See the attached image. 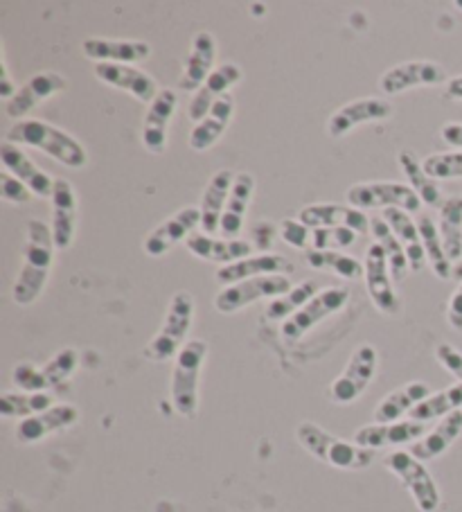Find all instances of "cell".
I'll use <instances>...</instances> for the list:
<instances>
[{
    "instance_id": "1",
    "label": "cell",
    "mask_w": 462,
    "mask_h": 512,
    "mask_svg": "<svg viewBox=\"0 0 462 512\" xmlns=\"http://www.w3.org/2000/svg\"><path fill=\"white\" fill-rule=\"evenodd\" d=\"M55 249L57 244L52 237V228L41 219H30L23 246V267L12 289L16 305L28 307L43 294L52 264H55Z\"/></svg>"
},
{
    "instance_id": "2",
    "label": "cell",
    "mask_w": 462,
    "mask_h": 512,
    "mask_svg": "<svg viewBox=\"0 0 462 512\" xmlns=\"http://www.w3.org/2000/svg\"><path fill=\"white\" fill-rule=\"evenodd\" d=\"M7 143L41 149L43 154L55 158L57 163L70 167V170H82V167L88 165V154L84 145L73 134H68L61 127L50 125L46 120L28 118L16 122L7 131Z\"/></svg>"
},
{
    "instance_id": "3",
    "label": "cell",
    "mask_w": 462,
    "mask_h": 512,
    "mask_svg": "<svg viewBox=\"0 0 462 512\" xmlns=\"http://www.w3.org/2000/svg\"><path fill=\"white\" fill-rule=\"evenodd\" d=\"M296 438L300 447L312 454L316 461L336 467V470H368L372 461H375V452L372 449L334 436L323 427H318L316 422H300L296 427Z\"/></svg>"
},
{
    "instance_id": "4",
    "label": "cell",
    "mask_w": 462,
    "mask_h": 512,
    "mask_svg": "<svg viewBox=\"0 0 462 512\" xmlns=\"http://www.w3.org/2000/svg\"><path fill=\"white\" fill-rule=\"evenodd\" d=\"M208 359V341L190 339L174 359L170 397L174 411L183 418H194L199 411V379Z\"/></svg>"
},
{
    "instance_id": "5",
    "label": "cell",
    "mask_w": 462,
    "mask_h": 512,
    "mask_svg": "<svg viewBox=\"0 0 462 512\" xmlns=\"http://www.w3.org/2000/svg\"><path fill=\"white\" fill-rule=\"evenodd\" d=\"M194 323V298L190 291H176L172 296L170 305H167L165 319L161 330L154 334V339L147 343L145 359L154 361V364H163V361L176 359L181 348L185 346V339L192 330Z\"/></svg>"
},
{
    "instance_id": "6",
    "label": "cell",
    "mask_w": 462,
    "mask_h": 512,
    "mask_svg": "<svg viewBox=\"0 0 462 512\" xmlns=\"http://www.w3.org/2000/svg\"><path fill=\"white\" fill-rule=\"evenodd\" d=\"M348 206L357 210L397 208L411 215V213H420L424 203L420 197H417L411 185L406 183L366 181V183H354L348 190Z\"/></svg>"
},
{
    "instance_id": "7",
    "label": "cell",
    "mask_w": 462,
    "mask_h": 512,
    "mask_svg": "<svg viewBox=\"0 0 462 512\" xmlns=\"http://www.w3.org/2000/svg\"><path fill=\"white\" fill-rule=\"evenodd\" d=\"M384 465L402 481L420 512H435L440 508L438 483H435L433 474L426 470V465L417 461L411 452H404V449L390 452L384 458Z\"/></svg>"
},
{
    "instance_id": "8",
    "label": "cell",
    "mask_w": 462,
    "mask_h": 512,
    "mask_svg": "<svg viewBox=\"0 0 462 512\" xmlns=\"http://www.w3.org/2000/svg\"><path fill=\"white\" fill-rule=\"evenodd\" d=\"M293 287L289 282V276H262V278H251L244 282H237V285L224 287L215 296V310L224 316L237 314L251 307L253 303H260V300H275L284 294H289Z\"/></svg>"
},
{
    "instance_id": "9",
    "label": "cell",
    "mask_w": 462,
    "mask_h": 512,
    "mask_svg": "<svg viewBox=\"0 0 462 512\" xmlns=\"http://www.w3.org/2000/svg\"><path fill=\"white\" fill-rule=\"evenodd\" d=\"M379 366V355L375 346L361 343L345 364L343 373L334 379L330 386V397L334 404H354L359 397L368 391L372 379H375Z\"/></svg>"
},
{
    "instance_id": "10",
    "label": "cell",
    "mask_w": 462,
    "mask_h": 512,
    "mask_svg": "<svg viewBox=\"0 0 462 512\" xmlns=\"http://www.w3.org/2000/svg\"><path fill=\"white\" fill-rule=\"evenodd\" d=\"M350 300L348 287H327L321 289L318 294L282 323V337L287 341H300L307 332H312L316 325H321L325 319H330L336 312H341Z\"/></svg>"
},
{
    "instance_id": "11",
    "label": "cell",
    "mask_w": 462,
    "mask_h": 512,
    "mask_svg": "<svg viewBox=\"0 0 462 512\" xmlns=\"http://www.w3.org/2000/svg\"><path fill=\"white\" fill-rule=\"evenodd\" d=\"M363 278H366V289L377 310L386 316H395L399 312V296L395 291V280L393 273H390L386 253L377 242H372L366 251Z\"/></svg>"
},
{
    "instance_id": "12",
    "label": "cell",
    "mask_w": 462,
    "mask_h": 512,
    "mask_svg": "<svg viewBox=\"0 0 462 512\" xmlns=\"http://www.w3.org/2000/svg\"><path fill=\"white\" fill-rule=\"evenodd\" d=\"M393 113V102L384 100V97H359V100L343 104L341 109L332 113L330 120H327V134L332 138H345L361 125L393 118Z\"/></svg>"
},
{
    "instance_id": "13",
    "label": "cell",
    "mask_w": 462,
    "mask_h": 512,
    "mask_svg": "<svg viewBox=\"0 0 462 512\" xmlns=\"http://www.w3.org/2000/svg\"><path fill=\"white\" fill-rule=\"evenodd\" d=\"M447 82V70H444L438 61H404L388 68L384 75L379 77V88L386 95H399L413 88H429Z\"/></svg>"
},
{
    "instance_id": "14",
    "label": "cell",
    "mask_w": 462,
    "mask_h": 512,
    "mask_svg": "<svg viewBox=\"0 0 462 512\" xmlns=\"http://www.w3.org/2000/svg\"><path fill=\"white\" fill-rule=\"evenodd\" d=\"M201 226V208L197 206H185L176 210L172 217H167L163 224H158L154 231H151L145 242H142V249L151 258H161V255L170 253L179 242H188L192 233H197L194 228Z\"/></svg>"
},
{
    "instance_id": "15",
    "label": "cell",
    "mask_w": 462,
    "mask_h": 512,
    "mask_svg": "<svg viewBox=\"0 0 462 512\" xmlns=\"http://www.w3.org/2000/svg\"><path fill=\"white\" fill-rule=\"evenodd\" d=\"M176 107H179V95H176L174 88H163L156 95V100L149 104L145 120H142V145L149 154H165Z\"/></svg>"
},
{
    "instance_id": "16",
    "label": "cell",
    "mask_w": 462,
    "mask_h": 512,
    "mask_svg": "<svg viewBox=\"0 0 462 512\" xmlns=\"http://www.w3.org/2000/svg\"><path fill=\"white\" fill-rule=\"evenodd\" d=\"M93 75L100 79L102 84L118 88V91L131 95L133 100L142 104H151L156 100V95L161 93L156 79L145 70L136 66H120V64H95Z\"/></svg>"
},
{
    "instance_id": "17",
    "label": "cell",
    "mask_w": 462,
    "mask_h": 512,
    "mask_svg": "<svg viewBox=\"0 0 462 512\" xmlns=\"http://www.w3.org/2000/svg\"><path fill=\"white\" fill-rule=\"evenodd\" d=\"M66 86H68L66 77L61 73H55V70L34 75L19 88V93L14 95V100L5 104V113L12 120L21 122V120H25V116H28L30 111L41 107V104L50 100V97H55L61 91H66Z\"/></svg>"
},
{
    "instance_id": "18",
    "label": "cell",
    "mask_w": 462,
    "mask_h": 512,
    "mask_svg": "<svg viewBox=\"0 0 462 512\" xmlns=\"http://www.w3.org/2000/svg\"><path fill=\"white\" fill-rule=\"evenodd\" d=\"M298 219L305 226L314 228H350L357 235L370 233V217L352 206L343 203H312L300 210Z\"/></svg>"
},
{
    "instance_id": "19",
    "label": "cell",
    "mask_w": 462,
    "mask_h": 512,
    "mask_svg": "<svg viewBox=\"0 0 462 512\" xmlns=\"http://www.w3.org/2000/svg\"><path fill=\"white\" fill-rule=\"evenodd\" d=\"M242 77H244L242 66L233 64V61L217 66L215 73H212L206 79V84H203L199 91L192 95V100L188 104V118L194 122V125H199V122L208 116L210 109L221 100V97L228 95L230 88L242 82Z\"/></svg>"
},
{
    "instance_id": "20",
    "label": "cell",
    "mask_w": 462,
    "mask_h": 512,
    "mask_svg": "<svg viewBox=\"0 0 462 512\" xmlns=\"http://www.w3.org/2000/svg\"><path fill=\"white\" fill-rule=\"evenodd\" d=\"M424 436H426L424 422H415V420L375 422V425L361 427L357 434H354V443L375 452V449H381V447L413 445Z\"/></svg>"
},
{
    "instance_id": "21",
    "label": "cell",
    "mask_w": 462,
    "mask_h": 512,
    "mask_svg": "<svg viewBox=\"0 0 462 512\" xmlns=\"http://www.w3.org/2000/svg\"><path fill=\"white\" fill-rule=\"evenodd\" d=\"M52 206V237L59 251H66L73 246L75 231H77V192L75 185L66 179H57L55 190L50 197Z\"/></svg>"
},
{
    "instance_id": "22",
    "label": "cell",
    "mask_w": 462,
    "mask_h": 512,
    "mask_svg": "<svg viewBox=\"0 0 462 512\" xmlns=\"http://www.w3.org/2000/svg\"><path fill=\"white\" fill-rule=\"evenodd\" d=\"M0 161L5 165V172H10L23 185H28L34 197L39 199L52 197L57 179H52L46 170H41V167L34 163L19 145H12L5 140V143L0 145Z\"/></svg>"
},
{
    "instance_id": "23",
    "label": "cell",
    "mask_w": 462,
    "mask_h": 512,
    "mask_svg": "<svg viewBox=\"0 0 462 512\" xmlns=\"http://www.w3.org/2000/svg\"><path fill=\"white\" fill-rule=\"evenodd\" d=\"M82 52L86 59L95 61V64L133 66L151 57V46L147 41L91 37L82 43Z\"/></svg>"
},
{
    "instance_id": "24",
    "label": "cell",
    "mask_w": 462,
    "mask_h": 512,
    "mask_svg": "<svg viewBox=\"0 0 462 512\" xmlns=\"http://www.w3.org/2000/svg\"><path fill=\"white\" fill-rule=\"evenodd\" d=\"M293 264L278 253H260L251 255V258L239 260L228 267H221L217 271V282L224 287L237 285V282L262 278V276H291Z\"/></svg>"
},
{
    "instance_id": "25",
    "label": "cell",
    "mask_w": 462,
    "mask_h": 512,
    "mask_svg": "<svg viewBox=\"0 0 462 512\" xmlns=\"http://www.w3.org/2000/svg\"><path fill=\"white\" fill-rule=\"evenodd\" d=\"M217 39L210 32L194 34L188 61L179 79L181 91L185 93H197L199 88L206 84V79L215 73V61H217Z\"/></svg>"
},
{
    "instance_id": "26",
    "label": "cell",
    "mask_w": 462,
    "mask_h": 512,
    "mask_svg": "<svg viewBox=\"0 0 462 512\" xmlns=\"http://www.w3.org/2000/svg\"><path fill=\"white\" fill-rule=\"evenodd\" d=\"M77 420H79L77 406L55 404L52 409L39 413V416L21 420L19 427H16V440H19L21 445H37L48 436L57 434V431L73 427Z\"/></svg>"
},
{
    "instance_id": "27",
    "label": "cell",
    "mask_w": 462,
    "mask_h": 512,
    "mask_svg": "<svg viewBox=\"0 0 462 512\" xmlns=\"http://www.w3.org/2000/svg\"><path fill=\"white\" fill-rule=\"evenodd\" d=\"M185 246H188V251L192 255H197V258L212 264H221V267H228V264L251 258L255 249V246L246 240H226V237L208 235L203 231L192 233Z\"/></svg>"
},
{
    "instance_id": "28",
    "label": "cell",
    "mask_w": 462,
    "mask_h": 512,
    "mask_svg": "<svg viewBox=\"0 0 462 512\" xmlns=\"http://www.w3.org/2000/svg\"><path fill=\"white\" fill-rule=\"evenodd\" d=\"M235 172L233 170H217L210 176V181L203 190L201 197V231L208 235H219V222L221 215H224L226 203L230 197V190H233L235 183Z\"/></svg>"
},
{
    "instance_id": "29",
    "label": "cell",
    "mask_w": 462,
    "mask_h": 512,
    "mask_svg": "<svg viewBox=\"0 0 462 512\" xmlns=\"http://www.w3.org/2000/svg\"><path fill=\"white\" fill-rule=\"evenodd\" d=\"M235 116V97L233 95H224L221 100L210 109V113L203 118L199 125H194L190 131L188 143L192 147V152H208V149L215 147L221 136L226 134V129L230 127V120Z\"/></svg>"
},
{
    "instance_id": "30",
    "label": "cell",
    "mask_w": 462,
    "mask_h": 512,
    "mask_svg": "<svg viewBox=\"0 0 462 512\" xmlns=\"http://www.w3.org/2000/svg\"><path fill=\"white\" fill-rule=\"evenodd\" d=\"M255 192V176L248 172H239L235 176L233 190H230V197L226 203L224 215H221L219 222V237H226V240H239V233H242L248 206L253 201Z\"/></svg>"
},
{
    "instance_id": "31",
    "label": "cell",
    "mask_w": 462,
    "mask_h": 512,
    "mask_svg": "<svg viewBox=\"0 0 462 512\" xmlns=\"http://www.w3.org/2000/svg\"><path fill=\"white\" fill-rule=\"evenodd\" d=\"M460 434H462V411H453L451 416L442 418L438 425L429 431V434L417 440V443H413L408 452L422 463L435 461V458H440L453 443H456Z\"/></svg>"
},
{
    "instance_id": "32",
    "label": "cell",
    "mask_w": 462,
    "mask_h": 512,
    "mask_svg": "<svg viewBox=\"0 0 462 512\" xmlns=\"http://www.w3.org/2000/svg\"><path fill=\"white\" fill-rule=\"evenodd\" d=\"M429 395L431 386L426 382H408L404 386H399L377 404L375 422H399Z\"/></svg>"
},
{
    "instance_id": "33",
    "label": "cell",
    "mask_w": 462,
    "mask_h": 512,
    "mask_svg": "<svg viewBox=\"0 0 462 512\" xmlns=\"http://www.w3.org/2000/svg\"><path fill=\"white\" fill-rule=\"evenodd\" d=\"M384 219L386 224L393 228L399 244L404 246L408 264H411V271H422L426 262V253H424V244H422L417 222H413V217L404 213V210H397V208L384 210Z\"/></svg>"
},
{
    "instance_id": "34",
    "label": "cell",
    "mask_w": 462,
    "mask_h": 512,
    "mask_svg": "<svg viewBox=\"0 0 462 512\" xmlns=\"http://www.w3.org/2000/svg\"><path fill=\"white\" fill-rule=\"evenodd\" d=\"M438 231L444 251L451 262L462 260V197H449L442 201L438 215Z\"/></svg>"
},
{
    "instance_id": "35",
    "label": "cell",
    "mask_w": 462,
    "mask_h": 512,
    "mask_svg": "<svg viewBox=\"0 0 462 512\" xmlns=\"http://www.w3.org/2000/svg\"><path fill=\"white\" fill-rule=\"evenodd\" d=\"M453 411H462V384H453L449 388H442L438 393H431L424 402H420L415 409L408 413V420L415 422H431L442 420L451 416Z\"/></svg>"
},
{
    "instance_id": "36",
    "label": "cell",
    "mask_w": 462,
    "mask_h": 512,
    "mask_svg": "<svg viewBox=\"0 0 462 512\" xmlns=\"http://www.w3.org/2000/svg\"><path fill=\"white\" fill-rule=\"evenodd\" d=\"M399 165H402V170L408 179V185L415 190L417 197L422 199L424 206L429 208H440L442 206V194L438 183H435L429 174H426L424 165L417 161V154L411 152V149H404V152H399L397 156Z\"/></svg>"
},
{
    "instance_id": "37",
    "label": "cell",
    "mask_w": 462,
    "mask_h": 512,
    "mask_svg": "<svg viewBox=\"0 0 462 512\" xmlns=\"http://www.w3.org/2000/svg\"><path fill=\"white\" fill-rule=\"evenodd\" d=\"M370 235L381 249H384L388 264H390V273H393L395 282H402L406 278V273L411 271V264H408L404 246L399 244L397 235L393 233V228L386 224L384 217H370Z\"/></svg>"
},
{
    "instance_id": "38",
    "label": "cell",
    "mask_w": 462,
    "mask_h": 512,
    "mask_svg": "<svg viewBox=\"0 0 462 512\" xmlns=\"http://www.w3.org/2000/svg\"><path fill=\"white\" fill-rule=\"evenodd\" d=\"M417 228H420V237H422V244H424L426 262L431 264L433 273L440 280H451L453 264L449 260L447 251H444V244H442V237H440V231H438V224L433 222L431 215H420V217H417Z\"/></svg>"
},
{
    "instance_id": "39",
    "label": "cell",
    "mask_w": 462,
    "mask_h": 512,
    "mask_svg": "<svg viewBox=\"0 0 462 512\" xmlns=\"http://www.w3.org/2000/svg\"><path fill=\"white\" fill-rule=\"evenodd\" d=\"M55 406V397L50 393H12L7 391L0 397V413L3 418H19L28 420L32 416H39V413L48 411Z\"/></svg>"
},
{
    "instance_id": "40",
    "label": "cell",
    "mask_w": 462,
    "mask_h": 512,
    "mask_svg": "<svg viewBox=\"0 0 462 512\" xmlns=\"http://www.w3.org/2000/svg\"><path fill=\"white\" fill-rule=\"evenodd\" d=\"M307 264L314 271H327L334 273V276L345 278V280H359L363 276V264L352 258V255H345L343 251H307Z\"/></svg>"
},
{
    "instance_id": "41",
    "label": "cell",
    "mask_w": 462,
    "mask_h": 512,
    "mask_svg": "<svg viewBox=\"0 0 462 512\" xmlns=\"http://www.w3.org/2000/svg\"><path fill=\"white\" fill-rule=\"evenodd\" d=\"M318 291H321V285H318L316 280H305L300 282V285L293 287L289 294H284L280 298H275L266 307V316H269L271 321H287L291 319L293 314L300 312L302 307H305L309 300H312Z\"/></svg>"
},
{
    "instance_id": "42",
    "label": "cell",
    "mask_w": 462,
    "mask_h": 512,
    "mask_svg": "<svg viewBox=\"0 0 462 512\" xmlns=\"http://www.w3.org/2000/svg\"><path fill=\"white\" fill-rule=\"evenodd\" d=\"M77 366H79V352L75 348L59 350L57 355L41 368L43 377H46L48 388H57L61 384H66L68 379L75 375Z\"/></svg>"
},
{
    "instance_id": "43",
    "label": "cell",
    "mask_w": 462,
    "mask_h": 512,
    "mask_svg": "<svg viewBox=\"0 0 462 512\" xmlns=\"http://www.w3.org/2000/svg\"><path fill=\"white\" fill-rule=\"evenodd\" d=\"M424 170L433 181H449V179H462V152L453 149V152H440L426 156Z\"/></svg>"
},
{
    "instance_id": "44",
    "label": "cell",
    "mask_w": 462,
    "mask_h": 512,
    "mask_svg": "<svg viewBox=\"0 0 462 512\" xmlns=\"http://www.w3.org/2000/svg\"><path fill=\"white\" fill-rule=\"evenodd\" d=\"M359 240L350 228H314L312 246L316 251H341Z\"/></svg>"
},
{
    "instance_id": "45",
    "label": "cell",
    "mask_w": 462,
    "mask_h": 512,
    "mask_svg": "<svg viewBox=\"0 0 462 512\" xmlns=\"http://www.w3.org/2000/svg\"><path fill=\"white\" fill-rule=\"evenodd\" d=\"M14 384L21 388L25 393H46L48 391V384H46V377H43V370L37 368L34 364H28V361H23L14 368L12 373Z\"/></svg>"
},
{
    "instance_id": "46",
    "label": "cell",
    "mask_w": 462,
    "mask_h": 512,
    "mask_svg": "<svg viewBox=\"0 0 462 512\" xmlns=\"http://www.w3.org/2000/svg\"><path fill=\"white\" fill-rule=\"evenodd\" d=\"M278 231H280L282 242H287L289 246H293V249H298V251L307 249L309 237H312V228L302 224L300 219H282Z\"/></svg>"
},
{
    "instance_id": "47",
    "label": "cell",
    "mask_w": 462,
    "mask_h": 512,
    "mask_svg": "<svg viewBox=\"0 0 462 512\" xmlns=\"http://www.w3.org/2000/svg\"><path fill=\"white\" fill-rule=\"evenodd\" d=\"M435 359L447 373L458 379V384H462V352L458 348H453L451 343H440L435 348Z\"/></svg>"
},
{
    "instance_id": "48",
    "label": "cell",
    "mask_w": 462,
    "mask_h": 512,
    "mask_svg": "<svg viewBox=\"0 0 462 512\" xmlns=\"http://www.w3.org/2000/svg\"><path fill=\"white\" fill-rule=\"evenodd\" d=\"M0 185H3V190H0V194H3L5 201H10V203H28L32 199V192H30L28 185H23L10 172H5L3 176H0Z\"/></svg>"
},
{
    "instance_id": "49",
    "label": "cell",
    "mask_w": 462,
    "mask_h": 512,
    "mask_svg": "<svg viewBox=\"0 0 462 512\" xmlns=\"http://www.w3.org/2000/svg\"><path fill=\"white\" fill-rule=\"evenodd\" d=\"M16 93H19V86H14V82H12L10 68H7V59L3 52V57H0V97H3L7 104L10 100H14Z\"/></svg>"
},
{
    "instance_id": "50",
    "label": "cell",
    "mask_w": 462,
    "mask_h": 512,
    "mask_svg": "<svg viewBox=\"0 0 462 512\" xmlns=\"http://www.w3.org/2000/svg\"><path fill=\"white\" fill-rule=\"evenodd\" d=\"M447 316H449L451 328L462 330V282H460V287H458L456 291H453V296H451V300H449V312H447Z\"/></svg>"
},
{
    "instance_id": "51",
    "label": "cell",
    "mask_w": 462,
    "mask_h": 512,
    "mask_svg": "<svg viewBox=\"0 0 462 512\" xmlns=\"http://www.w3.org/2000/svg\"><path fill=\"white\" fill-rule=\"evenodd\" d=\"M273 237H275V226L260 222L253 228V244L257 249H269L273 244Z\"/></svg>"
},
{
    "instance_id": "52",
    "label": "cell",
    "mask_w": 462,
    "mask_h": 512,
    "mask_svg": "<svg viewBox=\"0 0 462 512\" xmlns=\"http://www.w3.org/2000/svg\"><path fill=\"white\" fill-rule=\"evenodd\" d=\"M440 134H442L444 143H447L453 149H458V152H462V125H460V122H451V125H444Z\"/></svg>"
},
{
    "instance_id": "53",
    "label": "cell",
    "mask_w": 462,
    "mask_h": 512,
    "mask_svg": "<svg viewBox=\"0 0 462 512\" xmlns=\"http://www.w3.org/2000/svg\"><path fill=\"white\" fill-rule=\"evenodd\" d=\"M447 95L453 97V100H462V75L449 79V82H447Z\"/></svg>"
},
{
    "instance_id": "54",
    "label": "cell",
    "mask_w": 462,
    "mask_h": 512,
    "mask_svg": "<svg viewBox=\"0 0 462 512\" xmlns=\"http://www.w3.org/2000/svg\"><path fill=\"white\" fill-rule=\"evenodd\" d=\"M451 278H453V280H458V282H462V260L453 264V273H451Z\"/></svg>"
},
{
    "instance_id": "55",
    "label": "cell",
    "mask_w": 462,
    "mask_h": 512,
    "mask_svg": "<svg viewBox=\"0 0 462 512\" xmlns=\"http://www.w3.org/2000/svg\"><path fill=\"white\" fill-rule=\"evenodd\" d=\"M456 7H460V10H462V3H456Z\"/></svg>"
}]
</instances>
